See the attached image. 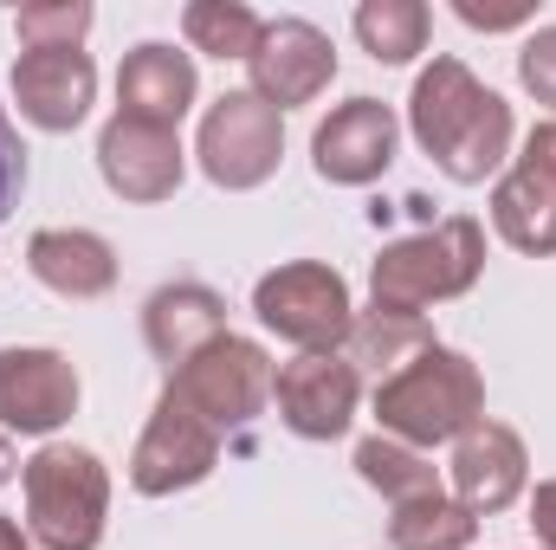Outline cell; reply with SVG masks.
<instances>
[{
	"instance_id": "obj_1",
	"label": "cell",
	"mask_w": 556,
	"mask_h": 550,
	"mask_svg": "<svg viewBox=\"0 0 556 550\" xmlns=\"http://www.w3.org/2000/svg\"><path fill=\"white\" fill-rule=\"evenodd\" d=\"M408 130L415 142L433 155V168L459 188L498 175V162L511 155V104L479 85L459 59H433L415 78V98H408Z\"/></svg>"
},
{
	"instance_id": "obj_2",
	"label": "cell",
	"mask_w": 556,
	"mask_h": 550,
	"mask_svg": "<svg viewBox=\"0 0 556 550\" xmlns=\"http://www.w3.org/2000/svg\"><path fill=\"white\" fill-rule=\"evenodd\" d=\"M376 421L402 447H420V453L446 447V440H459L485 421V376L472 370V357H459L446 343H427L395 376L376 383Z\"/></svg>"
},
{
	"instance_id": "obj_3",
	"label": "cell",
	"mask_w": 556,
	"mask_h": 550,
	"mask_svg": "<svg viewBox=\"0 0 556 550\" xmlns=\"http://www.w3.org/2000/svg\"><path fill=\"white\" fill-rule=\"evenodd\" d=\"M485 273V227L472 214H453V221H433L420 234H402L376 253L369 266V311H389V317H420L427 304H446V298H466Z\"/></svg>"
},
{
	"instance_id": "obj_4",
	"label": "cell",
	"mask_w": 556,
	"mask_h": 550,
	"mask_svg": "<svg viewBox=\"0 0 556 550\" xmlns=\"http://www.w3.org/2000/svg\"><path fill=\"white\" fill-rule=\"evenodd\" d=\"M26 538L39 550H98L111 518V473L91 447L46 440L26 466Z\"/></svg>"
},
{
	"instance_id": "obj_5",
	"label": "cell",
	"mask_w": 556,
	"mask_h": 550,
	"mask_svg": "<svg viewBox=\"0 0 556 550\" xmlns=\"http://www.w3.org/2000/svg\"><path fill=\"white\" fill-rule=\"evenodd\" d=\"M273 383H278V363L266 357V343L233 337V330H227V337H214L201 357H188V363L168 376V389L201 414L220 440H227L233 427L260 421V409L273 402Z\"/></svg>"
},
{
	"instance_id": "obj_6",
	"label": "cell",
	"mask_w": 556,
	"mask_h": 550,
	"mask_svg": "<svg viewBox=\"0 0 556 550\" xmlns=\"http://www.w3.org/2000/svg\"><path fill=\"white\" fill-rule=\"evenodd\" d=\"M253 311H260L266 330H278L285 343H298L304 357L311 350H343V337L356 324L350 285L324 260H291V266L266 273L253 285Z\"/></svg>"
},
{
	"instance_id": "obj_7",
	"label": "cell",
	"mask_w": 556,
	"mask_h": 550,
	"mask_svg": "<svg viewBox=\"0 0 556 550\" xmlns=\"http://www.w3.org/2000/svg\"><path fill=\"white\" fill-rule=\"evenodd\" d=\"M201 168L214 188L227 195H247V188H266L278 175V155H285V124L266 98L253 91H227L207 104L201 117V142H194Z\"/></svg>"
},
{
	"instance_id": "obj_8",
	"label": "cell",
	"mask_w": 556,
	"mask_h": 550,
	"mask_svg": "<svg viewBox=\"0 0 556 550\" xmlns=\"http://www.w3.org/2000/svg\"><path fill=\"white\" fill-rule=\"evenodd\" d=\"M214 466H220V434L188 409L175 389H162L137 453H130V486H137L142 499H175V492L201 486Z\"/></svg>"
},
{
	"instance_id": "obj_9",
	"label": "cell",
	"mask_w": 556,
	"mask_h": 550,
	"mask_svg": "<svg viewBox=\"0 0 556 550\" xmlns=\"http://www.w3.org/2000/svg\"><path fill=\"white\" fill-rule=\"evenodd\" d=\"M492 227L505 247L531 253V260H551L556 253V117L538 124L518 162L498 175L492 188Z\"/></svg>"
},
{
	"instance_id": "obj_10",
	"label": "cell",
	"mask_w": 556,
	"mask_h": 550,
	"mask_svg": "<svg viewBox=\"0 0 556 550\" xmlns=\"http://www.w3.org/2000/svg\"><path fill=\"white\" fill-rule=\"evenodd\" d=\"M247 72H253V98H266L273 111H291V104H311V98L330 91V78H337V46H330L324 26L285 13V20H266V33H260Z\"/></svg>"
},
{
	"instance_id": "obj_11",
	"label": "cell",
	"mask_w": 556,
	"mask_h": 550,
	"mask_svg": "<svg viewBox=\"0 0 556 550\" xmlns=\"http://www.w3.org/2000/svg\"><path fill=\"white\" fill-rule=\"evenodd\" d=\"M278 421L298 434V440H337L350 421H356V402H363V370L343 357V350H311L298 363H285L273 383Z\"/></svg>"
},
{
	"instance_id": "obj_12",
	"label": "cell",
	"mask_w": 556,
	"mask_h": 550,
	"mask_svg": "<svg viewBox=\"0 0 556 550\" xmlns=\"http://www.w3.org/2000/svg\"><path fill=\"white\" fill-rule=\"evenodd\" d=\"M72 414H78V370L65 350H39V343L0 350V427L46 440Z\"/></svg>"
},
{
	"instance_id": "obj_13",
	"label": "cell",
	"mask_w": 556,
	"mask_h": 550,
	"mask_svg": "<svg viewBox=\"0 0 556 550\" xmlns=\"http://www.w3.org/2000/svg\"><path fill=\"white\" fill-rule=\"evenodd\" d=\"M395 149H402L395 111H389L382 98H350V104H337V111L317 124L311 162H317V175L337 182V188H369L376 175H389Z\"/></svg>"
},
{
	"instance_id": "obj_14",
	"label": "cell",
	"mask_w": 556,
	"mask_h": 550,
	"mask_svg": "<svg viewBox=\"0 0 556 550\" xmlns=\"http://www.w3.org/2000/svg\"><path fill=\"white\" fill-rule=\"evenodd\" d=\"M98 98V65L85 46H59V52H20L13 59V104L33 130L65 137L91 117Z\"/></svg>"
},
{
	"instance_id": "obj_15",
	"label": "cell",
	"mask_w": 556,
	"mask_h": 550,
	"mask_svg": "<svg viewBox=\"0 0 556 550\" xmlns=\"http://www.w3.org/2000/svg\"><path fill=\"white\" fill-rule=\"evenodd\" d=\"M98 175L117 201H168L188 175V155L181 137L162 130V124H137V117H111L104 137H98Z\"/></svg>"
},
{
	"instance_id": "obj_16",
	"label": "cell",
	"mask_w": 556,
	"mask_h": 550,
	"mask_svg": "<svg viewBox=\"0 0 556 550\" xmlns=\"http://www.w3.org/2000/svg\"><path fill=\"white\" fill-rule=\"evenodd\" d=\"M531 486V453L505 421H479L472 434L453 440V499L472 518H492L505 505H518Z\"/></svg>"
},
{
	"instance_id": "obj_17",
	"label": "cell",
	"mask_w": 556,
	"mask_h": 550,
	"mask_svg": "<svg viewBox=\"0 0 556 550\" xmlns=\"http://www.w3.org/2000/svg\"><path fill=\"white\" fill-rule=\"evenodd\" d=\"M214 337H227V298L214 285H194V278H175L162 291H149L142 304V343L149 357L175 376L188 357H201Z\"/></svg>"
},
{
	"instance_id": "obj_18",
	"label": "cell",
	"mask_w": 556,
	"mask_h": 550,
	"mask_svg": "<svg viewBox=\"0 0 556 550\" xmlns=\"http://www.w3.org/2000/svg\"><path fill=\"white\" fill-rule=\"evenodd\" d=\"M194 98H201L194 59L175 52V46H162V39H142L137 52L124 59V72H117V117L181 130V117L194 111Z\"/></svg>"
},
{
	"instance_id": "obj_19",
	"label": "cell",
	"mask_w": 556,
	"mask_h": 550,
	"mask_svg": "<svg viewBox=\"0 0 556 550\" xmlns=\"http://www.w3.org/2000/svg\"><path fill=\"white\" fill-rule=\"evenodd\" d=\"M26 273L46 291L72 298V304H91V298H104L117 285V253L91 227H39L26 240Z\"/></svg>"
},
{
	"instance_id": "obj_20",
	"label": "cell",
	"mask_w": 556,
	"mask_h": 550,
	"mask_svg": "<svg viewBox=\"0 0 556 550\" xmlns=\"http://www.w3.org/2000/svg\"><path fill=\"white\" fill-rule=\"evenodd\" d=\"M472 538H479V518H472L453 492L408 499V505H395V518H389V545L395 550H472Z\"/></svg>"
},
{
	"instance_id": "obj_21",
	"label": "cell",
	"mask_w": 556,
	"mask_h": 550,
	"mask_svg": "<svg viewBox=\"0 0 556 550\" xmlns=\"http://www.w3.org/2000/svg\"><path fill=\"white\" fill-rule=\"evenodd\" d=\"M356 473H363V486H376L389 505H408V499L440 492V473H433V460H427L420 447L389 440V434H369V440L356 447Z\"/></svg>"
},
{
	"instance_id": "obj_22",
	"label": "cell",
	"mask_w": 556,
	"mask_h": 550,
	"mask_svg": "<svg viewBox=\"0 0 556 550\" xmlns=\"http://www.w3.org/2000/svg\"><path fill=\"white\" fill-rule=\"evenodd\" d=\"M427 7L420 0H363L356 7V39L376 65H408L415 52H427Z\"/></svg>"
},
{
	"instance_id": "obj_23",
	"label": "cell",
	"mask_w": 556,
	"mask_h": 550,
	"mask_svg": "<svg viewBox=\"0 0 556 550\" xmlns=\"http://www.w3.org/2000/svg\"><path fill=\"white\" fill-rule=\"evenodd\" d=\"M433 343V330L420 324V317H389V311H363L356 324H350V337H343V357L356 363V370H382V376H395L408 357H420Z\"/></svg>"
},
{
	"instance_id": "obj_24",
	"label": "cell",
	"mask_w": 556,
	"mask_h": 550,
	"mask_svg": "<svg viewBox=\"0 0 556 550\" xmlns=\"http://www.w3.org/2000/svg\"><path fill=\"white\" fill-rule=\"evenodd\" d=\"M181 33L207 59H253L266 20L253 7H240V0H194V7H181Z\"/></svg>"
},
{
	"instance_id": "obj_25",
	"label": "cell",
	"mask_w": 556,
	"mask_h": 550,
	"mask_svg": "<svg viewBox=\"0 0 556 550\" xmlns=\"http://www.w3.org/2000/svg\"><path fill=\"white\" fill-rule=\"evenodd\" d=\"M91 20L98 13L85 0H46V7H20L13 13V33H20L26 52H59V46H85Z\"/></svg>"
},
{
	"instance_id": "obj_26",
	"label": "cell",
	"mask_w": 556,
	"mask_h": 550,
	"mask_svg": "<svg viewBox=\"0 0 556 550\" xmlns=\"http://www.w3.org/2000/svg\"><path fill=\"white\" fill-rule=\"evenodd\" d=\"M518 85H525L538 104L556 111V26H538V33L525 39V52H518Z\"/></svg>"
},
{
	"instance_id": "obj_27",
	"label": "cell",
	"mask_w": 556,
	"mask_h": 550,
	"mask_svg": "<svg viewBox=\"0 0 556 550\" xmlns=\"http://www.w3.org/2000/svg\"><path fill=\"white\" fill-rule=\"evenodd\" d=\"M20 195H26V142H20L7 104H0V221H13Z\"/></svg>"
},
{
	"instance_id": "obj_28",
	"label": "cell",
	"mask_w": 556,
	"mask_h": 550,
	"mask_svg": "<svg viewBox=\"0 0 556 550\" xmlns=\"http://www.w3.org/2000/svg\"><path fill=\"white\" fill-rule=\"evenodd\" d=\"M453 13L466 26H479V33H511V26L531 20V7H479V0H453Z\"/></svg>"
},
{
	"instance_id": "obj_29",
	"label": "cell",
	"mask_w": 556,
	"mask_h": 550,
	"mask_svg": "<svg viewBox=\"0 0 556 550\" xmlns=\"http://www.w3.org/2000/svg\"><path fill=\"white\" fill-rule=\"evenodd\" d=\"M531 532H538L544 550H556V479H544V486L531 492Z\"/></svg>"
},
{
	"instance_id": "obj_30",
	"label": "cell",
	"mask_w": 556,
	"mask_h": 550,
	"mask_svg": "<svg viewBox=\"0 0 556 550\" xmlns=\"http://www.w3.org/2000/svg\"><path fill=\"white\" fill-rule=\"evenodd\" d=\"M0 550H39V545H33V538H26V532H20V525L0 512Z\"/></svg>"
},
{
	"instance_id": "obj_31",
	"label": "cell",
	"mask_w": 556,
	"mask_h": 550,
	"mask_svg": "<svg viewBox=\"0 0 556 550\" xmlns=\"http://www.w3.org/2000/svg\"><path fill=\"white\" fill-rule=\"evenodd\" d=\"M13 473H20V453H13V440L0 434V486H13Z\"/></svg>"
}]
</instances>
